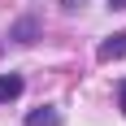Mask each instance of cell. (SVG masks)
<instances>
[{"mask_svg": "<svg viewBox=\"0 0 126 126\" xmlns=\"http://www.w3.org/2000/svg\"><path fill=\"white\" fill-rule=\"evenodd\" d=\"M96 57H100V61H117V57H126V31L109 35V39L100 44V48H96Z\"/></svg>", "mask_w": 126, "mask_h": 126, "instance_id": "cell-1", "label": "cell"}, {"mask_svg": "<svg viewBox=\"0 0 126 126\" xmlns=\"http://www.w3.org/2000/svg\"><path fill=\"white\" fill-rule=\"evenodd\" d=\"M26 126H61V113L48 109V104H44V109H31V113H26Z\"/></svg>", "mask_w": 126, "mask_h": 126, "instance_id": "cell-2", "label": "cell"}, {"mask_svg": "<svg viewBox=\"0 0 126 126\" xmlns=\"http://www.w3.org/2000/svg\"><path fill=\"white\" fill-rule=\"evenodd\" d=\"M17 96H22V78L17 74H0V104L17 100Z\"/></svg>", "mask_w": 126, "mask_h": 126, "instance_id": "cell-3", "label": "cell"}, {"mask_svg": "<svg viewBox=\"0 0 126 126\" xmlns=\"http://www.w3.org/2000/svg\"><path fill=\"white\" fill-rule=\"evenodd\" d=\"M109 9H126V0H109Z\"/></svg>", "mask_w": 126, "mask_h": 126, "instance_id": "cell-4", "label": "cell"}, {"mask_svg": "<svg viewBox=\"0 0 126 126\" xmlns=\"http://www.w3.org/2000/svg\"><path fill=\"white\" fill-rule=\"evenodd\" d=\"M117 96H122V113H126V83H122V91H117Z\"/></svg>", "mask_w": 126, "mask_h": 126, "instance_id": "cell-5", "label": "cell"}]
</instances>
